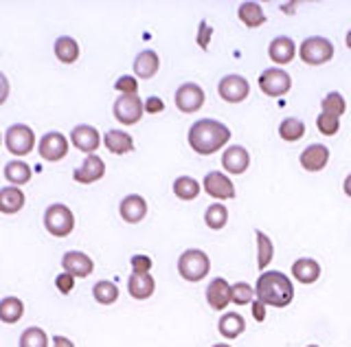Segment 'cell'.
I'll return each mask as SVG.
<instances>
[{
  "mask_svg": "<svg viewBox=\"0 0 351 347\" xmlns=\"http://www.w3.org/2000/svg\"><path fill=\"white\" fill-rule=\"evenodd\" d=\"M255 299H259L266 308H288L294 299L292 279L281 270H263L257 277Z\"/></svg>",
  "mask_w": 351,
  "mask_h": 347,
  "instance_id": "cell-1",
  "label": "cell"
},
{
  "mask_svg": "<svg viewBox=\"0 0 351 347\" xmlns=\"http://www.w3.org/2000/svg\"><path fill=\"white\" fill-rule=\"evenodd\" d=\"M186 141L193 152L202 156L215 154V152L222 149L228 141H230V130L222 121H215V119H200L189 128V134Z\"/></svg>",
  "mask_w": 351,
  "mask_h": 347,
  "instance_id": "cell-2",
  "label": "cell"
},
{
  "mask_svg": "<svg viewBox=\"0 0 351 347\" xmlns=\"http://www.w3.org/2000/svg\"><path fill=\"white\" fill-rule=\"evenodd\" d=\"M208 270H211V259L200 248H186L178 257V273L184 281L189 284H197L202 281Z\"/></svg>",
  "mask_w": 351,
  "mask_h": 347,
  "instance_id": "cell-3",
  "label": "cell"
},
{
  "mask_svg": "<svg viewBox=\"0 0 351 347\" xmlns=\"http://www.w3.org/2000/svg\"><path fill=\"white\" fill-rule=\"evenodd\" d=\"M44 229L53 237H69L75 231V213L62 202L49 204L44 211Z\"/></svg>",
  "mask_w": 351,
  "mask_h": 347,
  "instance_id": "cell-4",
  "label": "cell"
},
{
  "mask_svg": "<svg viewBox=\"0 0 351 347\" xmlns=\"http://www.w3.org/2000/svg\"><path fill=\"white\" fill-rule=\"evenodd\" d=\"M5 147L14 156H27L36 147V132L25 123H14L5 132Z\"/></svg>",
  "mask_w": 351,
  "mask_h": 347,
  "instance_id": "cell-5",
  "label": "cell"
},
{
  "mask_svg": "<svg viewBox=\"0 0 351 347\" xmlns=\"http://www.w3.org/2000/svg\"><path fill=\"white\" fill-rule=\"evenodd\" d=\"M299 56L305 64H310V67H321V64H327L334 58V45L321 36L305 38L303 45L299 47Z\"/></svg>",
  "mask_w": 351,
  "mask_h": 347,
  "instance_id": "cell-6",
  "label": "cell"
},
{
  "mask_svg": "<svg viewBox=\"0 0 351 347\" xmlns=\"http://www.w3.org/2000/svg\"><path fill=\"white\" fill-rule=\"evenodd\" d=\"M259 88L263 95L268 97H283L288 95L292 88V77L288 75V71H283L279 67L266 69L259 75Z\"/></svg>",
  "mask_w": 351,
  "mask_h": 347,
  "instance_id": "cell-7",
  "label": "cell"
},
{
  "mask_svg": "<svg viewBox=\"0 0 351 347\" xmlns=\"http://www.w3.org/2000/svg\"><path fill=\"white\" fill-rule=\"evenodd\" d=\"M112 112L121 125H134L141 121L145 106H143V99L138 95H121L112 106Z\"/></svg>",
  "mask_w": 351,
  "mask_h": 347,
  "instance_id": "cell-8",
  "label": "cell"
},
{
  "mask_svg": "<svg viewBox=\"0 0 351 347\" xmlns=\"http://www.w3.org/2000/svg\"><path fill=\"white\" fill-rule=\"evenodd\" d=\"M204 99H206V95L202 91V86H197L193 82L182 84L180 88L176 91V97H173L176 108L184 115H193V112L200 110V108L204 106Z\"/></svg>",
  "mask_w": 351,
  "mask_h": 347,
  "instance_id": "cell-9",
  "label": "cell"
},
{
  "mask_svg": "<svg viewBox=\"0 0 351 347\" xmlns=\"http://www.w3.org/2000/svg\"><path fill=\"white\" fill-rule=\"evenodd\" d=\"M217 95L228 104H241L250 95V84L241 75H226L217 84Z\"/></svg>",
  "mask_w": 351,
  "mask_h": 347,
  "instance_id": "cell-10",
  "label": "cell"
},
{
  "mask_svg": "<svg viewBox=\"0 0 351 347\" xmlns=\"http://www.w3.org/2000/svg\"><path fill=\"white\" fill-rule=\"evenodd\" d=\"M38 152L44 160L49 163H58L62 160L66 154H69V139H66L62 132H47L38 143Z\"/></svg>",
  "mask_w": 351,
  "mask_h": 347,
  "instance_id": "cell-11",
  "label": "cell"
},
{
  "mask_svg": "<svg viewBox=\"0 0 351 347\" xmlns=\"http://www.w3.org/2000/svg\"><path fill=\"white\" fill-rule=\"evenodd\" d=\"M104 176H106V163L97 154H88L82 165L73 171V180L80 182V185H93V182L101 180Z\"/></svg>",
  "mask_w": 351,
  "mask_h": 347,
  "instance_id": "cell-12",
  "label": "cell"
},
{
  "mask_svg": "<svg viewBox=\"0 0 351 347\" xmlns=\"http://www.w3.org/2000/svg\"><path fill=\"white\" fill-rule=\"evenodd\" d=\"M71 143L80 152H86V156H88V154H95L99 145L104 143V139L99 136V130L95 125L82 123L71 130Z\"/></svg>",
  "mask_w": 351,
  "mask_h": 347,
  "instance_id": "cell-13",
  "label": "cell"
},
{
  "mask_svg": "<svg viewBox=\"0 0 351 347\" xmlns=\"http://www.w3.org/2000/svg\"><path fill=\"white\" fill-rule=\"evenodd\" d=\"M204 191L215 200H230L235 198V185L226 174L222 171H208L204 176Z\"/></svg>",
  "mask_w": 351,
  "mask_h": 347,
  "instance_id": "cell-14",
  "label": "cell"
},
{
  "mask_svg": "<svg viewBox=\"0 0 351 347\" xmlns=\"http://www.w3.org/2000/svg\"><path fill=\"white\" fill-rule=\"evenodd\" d=\"M62 268H64V273L73 275L75 279H84L88 275H93L95 262H93V257H88L82 251H66L62 257Z\"/></svg>",
  "mask_w": 351,
  "mask_h": 347,
  "instance_id": "cell-15",
  "label": "cell"
},
{
  "mask_svg": "<svg viewBox=\"0 0 351 347\" xmlns=\"http://www.w3.org/2000/svg\"><path fill=\"white\" fill-rule=\"evenodd\" d=\"M119 213L123 222L128 224H138L141 220H145L147 215V200L138 196V193H130L119 204Z\"/></svg>",
  "mask_w": 351,
  "mask_h": 347,
  "instance_id": "cell-16",
  "label": "cell"
},
{
  "mask_svg": "<svg viewBox=\"0 0 351 347\" xmlns=\"http://www.w3.org/2000/svg\"><path fill=\"white\" fill-rule=\"evenodd\" d=\"M206 303L211 306V310H226L230 303V284L224 277H215L208 281L206 286Z\"/></svg>",
  "mask_w": 351,
  "mask_h": 347,
  "instance_id": "cell-17",
  "label": "cell"
},
{
  "mask_svg": "<svg viewBox=\"0 0 351 347\" xmlns=\"http://www.w3.org/2000/svg\"><path fill=\"white\" fill-rule=\"evenodd\" d=\"M250 165V154L246 147L241 145H230L222 152V167L228 171V174H244Z\"/></svg>",
  "mask_w": 351,
  "mask_h": 347,
  "instance_id": "cell-18",
  "label": "cell"
},
{
  "mask_svg": "<svg viewBox=\"0 0 351 347\" xmlns=\"http://www.w3.org/2000/svg\"><path fill=\"white\" fill-rule=\"evenodd\" d=\"M301 167L305 171H321L329 163V149L321 143H312L301 152Z\"/></svg>",
  "mask_w": 351,
  "mask_h": 347,
  "instance_id": "cell-19",
  "label": "cell"
},
{
  "mask_svg": "<svg viewBox=\"0 0 351 347\" xmlns=\"http://www.w3.org/2000/svg\"><path fill=\"white\" fill-rule=\"evenodd\" d=\"M132 69H134V75H136L138 80H152L154 75L158 73V69H160L158 53L152 51V49L141 51L138 56L134 58V64H132Z\"/></svg>",
  "mask_w": 351,
  "mask_h": 347,
  "instance_id": "cell-20",
  "label": "cell"
},
{
  "mask_svg": "<svg viewBox=\"0 0 351 347\" xmlns=\"http://www.w3.org/2000/svg\"><path fill=\"white\" fill-rule=\"evenodd\" d=\"M154 290H156V281H154V277L149 273H132L130 279H128V292L132 299L136 301H145L154 295Z\"/></svg>",
  "mask_w": 351,
  "mask_h": 347,
  "instance_id": "cell-21",
  "label": "cell"
},
{
  "mask_svg": "<svg viewBox=\"0 0 351 347\" xmlns=\"http://www.w3.org/2000/svg\"><path fill=\"white\" fill-rule=\"evenodd\" d=\"M292 275L296 281H301L305 286L316 284L318 277H321V264L312 257H301L292 264Z\"/></svg>",
  "mask_w": 351,
  "mask_h": 347,
  "instance_id": "cell-22",
  "label": "cell"
},
{
  "mask_svg": "<svg viewBox=\"0 0 351 347\" xmlns=\"http://www.w3.org/2000/svg\"><path fill=\"white\" fill-rule=\"evenodd\" d=\"M268 56L274 64H290L296 56V45L294 40L288 36H279L270 42L268 47Z\"/></svg>",
  "mask_w": 351,
  "mask_h": 347,
  "instance_id": "cell-23",
  "label": "cell"
},
{
  "mask_svg": "<svg viewBox=\"0 0 351 347\" xmlns=\"http://www.w3.org/2000/svg\"><path fill=\"white\" fill-rule=\"evenodd\" d=\"M104 145L108 152L121 156V154H128V152L134 149V139H132L125 130H108L104 134Z\"/></svg>",
  "mask_w": 351,
  "mask_h": 347,
  "instance_id": "cell-24",
  "label": "cell"
},
{
  "mask_svg": "<svg viewBox=\"0 0 351 347\" xmlns=\"http://www.w3.org/2000/svg\"><path fill=\"white\" fill-rule=\"evenodd\" d=\"M27 196L20 187H3L0 189V213L14 215L25 209Z\"/></svg>",
  "mask_w": 351,
  "mask_h": 347,
  "instance_id": "cell-25",
  "label": "cell"
},
{
  "mask_svg": "<svg viewBox=\"0 0 351 347\" xmlns=\"http://www.w3.org/2000/svg\"><path fill=\"white\" fill-rule=\"evenodd\" d=\"M217 330H219V334L224 336V339L233 341V339H237V336H241L246 332V321H244V317H241L239 312H224L222 319L217 321Z\"/></svg>",
  "mask_w": 351,
  "mask_h": 347,
  "instance_id": "cell-26",
  "label": "cell"
},
{
  "mask_svg": "<svg viewBox=\"0 0 351 347\" xmlns=\"http://www.w3.org/2000/svg\"><path fill=\"white\" fill-rule=\"evenodd\" d=\"M33 176V171L31 167L27 165L25 160H9L7 165H5V178L11 187H22V185H27V182L31 180Z\"/></svg>",
  "mask_w": 351,
  "mask_h": 347,
  "instance_id": "cell-27",
  "label": "cell"
},
{
  "mask_svg": "<svg viewBox=\"0 0 351 347\" xmlns=\"http://www.w3.org/2000/svg\"><path fill=\"white\" fill-rule=\"evenodd\" d=\"M55 58H58L62 64H75L77 60H80V45H77V40L71 38V36H62L55 40Z\"/></svg>",
  "mask_w": 351,
  "mask_h": 347,
  "instance_id": "cell-28",
  "label": "cell"
},
{
  "mask_svg": "<svg viewBox=\"0 0 351 347\" xmlns=\"http://www.w3.org/2000/svg\"><path fill=\"white\" fill-rule=\"evenodd\" d=\"M22 317H25V303H22V299H18V297L0 299V321L7 325H14Z\"/></svg>",
  "mask_w": 351,
  "mask_h": 347,
  "instance_id": "cell-29",
  "label": "cell"
},
{
  "mask_svg": "<svg viewBox=\"0 0 351 347\" xmlns=\"http://www.w3.org/2000/svg\"><path fill=\"white\" fill-rule=\"evenodd\" d=\"M237 16H239V20L248 29H257V27H261L263 23H266V14H263L261 5L259 3H250V0H248V3H241L239 5Z\"/></svg>",
  "mask_w": 351,
  "mask_h": 347,
  "instance_id": "cell-30",
  "label": "cell"
},
{
  "mask_svg": "<svg viewBox=\"0 0 351 347\" xmlns=\"http://www.w3.org/2000/svg\"><path fill=\"white\" fill-rule=\"evenodd\" d=\"M200 191H202L200 182L191 176H178L173 180V193H176V198H180V200H195L200 196Z\"/></svg>",
  "mask_w": 351,
  "mask_h": 347,
  "instance_id": "cell-31",
  "label": "cell"
},
{
  "mask_svg": "<svg viewBox=\"0 0 351 347\" xmlns=\"http://www.w3.org/2000/svg\"><path fill=\"white\" fill-rule=\"evenodd\" d=\"M93 297L97 303H101V306H112V303L119 299V286L114 281L101 279L93 286Z\"/></svg>",
  "mask_w": 351,
  "mask_h": 347,
  "instance_id": "cell-32",
  "label": "cell"
},
{
  "mask_svg": "<svg viewBox=\"0 0 351 347\" xmlns=\"http://www.w3.org/2000/svg\"><path fill=\"white\" fill-rule=\"evenodd\" d=\"M255 237H257V268L263 273L274 257V244L263 231H255Z\"/></svg>",
  "mask_w": 351,
  "mask_h": 347,
  "instance_id": "cell-33",
  "label": "cell"
},
{
  "mask_svg": "<svg viewBox=\"0 0 351 347\" xmlns=\"http://www.w3.org/2000/svg\"><path fill=\"white\" fill-rule=\"evenodd\" d=\"M204 222L211 231H222L228 222V209L222 202L208 204V209L204 211Z\"/></svg>",
  "mask_w": 351,
  "mask_h": 347,
  "instance_id": "cell-34",
  "label": "cell"
},
{
  "mask_svg": "<svg viewBox=\"0 0 351 347\" xmlns=\"http://www.w3.org/2000/svg\"><path fill=\"white\" fill-rule=\"evenodd\" d=\"M279 136L283 141H288V143H294V141H299V139L305 136V123L301 121V119H296V117L283 119L281 125H279Z\"/></svg>",
  "mask_w": 351,
  "mask_h": 347,
  "instance_id": "cell-35",
  "label": "cell"
},
{
  "mask_svg": "<svg viewBox=\"0 0 351 347\" xmlns=\"http://www.w3.org/2000/svg\"><path fill=\"white\" fill-rule=\"evenodd\" d=\"M255 301V288L246 281H237V284H230V303L235 306H248V303Z\"/></svg>",
  "mask_w": 351,
  "mask_h": 347,
  "instance_id": "cell-36",
  "label": "cell"
},
{
  "mask_svg": "<svg viewBox=\"0 0 351 347\" xmlns=\"http://www.w3.org/2000/svg\"><path fill=\"white\" fill-rule=\"evenodd\" d=\"M20 347H49V336L42 328H27L25 332L20 334V341H18Z\"/></svg>",
  "mask_w": 351,
  "mask_h": 347,
  "instance_id": "cell-37",
  "label": "cell"
},
{
  "mask_svg": "<svg viewBox=\"0 0 351 347\" xmlns=\"http://www.w3.org/2000/svg\"><path fill=\"white\" fill-rule=\"evenodd\" d=\"M321 108H323V112H325V115L343 117L345 110H347V101H345V97H343V95L334 91V93H327V95L323 97Z\"/></svg>",
  "mask_w": 351,
  "mask_h": 347,
  "instance_id": "cell-38",
  "label": "cell"
},
{
  "mask_svg": "<svg viewBox=\"0 0 351 347\" xmlns=\"http://www.w3.org/2000/svg\"><path fill=\"white\" fill-rule=\"evenodd\" d=\"M316 128L318 132L325 134V136H334L338 130H340V117H334V115H325L321 112L316 117Z\"/></svg>",
  "mask_w": 351,
  "mask_h": 347,
  "instance_id": "cell-39",
  "label": "cell"
},
{
  "mask_svg": "<svg viewBox=\"0 0 351 347\" xmlns=\"http://www.w3.org/2000/svg\"><path fill=\"white\" fill-rule=\"evenodd\" d=\"M114 88L121 95H136L138 93V82H136V77H132V75H123V77H119L114 82Z\"/></svg>",
  "mask_w": 351,
  "mask_h": 347,
  "instance_id": "cell-40",
  "label": "cell"
},
{
  "mask_svg": "<svg viewBox=\"0 0 351 347\" xmlns=\"http://www.w3.org/2000/svg\"><path fill=\"white\" fill-rule=\"evenodd\" d=\"M130 266H132V273H138V275L149 273V270H152V257H147V255H132Z\"/></svg>",
  "mask_w": 351,
  "mask_h": 347,
  "instance_id": "cell-41",
  "label": "cell"
},
{
  "mask_svg": "<svg viewBox=\"0 0 351 347\" xmlns=\"http://www.w3.org/2000/svg\"><path fill=\"white\" fill-rule=\"evenodd\" d=\"M55 286H58V290L62 292V295H71L73 288H75V277L69 273H62V275L55 277Z\"/></svg>",
  "mask_w": 351,
  "mask_h": 347,
  "instance_id": "cell-42",
  "label": "cell"
},
{
  "mask_svg": "<svg viewBox=\"0 0 351 347\" xmlns=\"http://www.w3.org/2000/svg\"><path fill=\"white\" fill-rule=\"evenodd\" d=\"M143 106H145V112H149V115H158L165 110V101L160 97H147V99L143 101Z\"/></svg>",
  "mask_w": 351,
  "mask_h": 347,
  "instance_id": "cell-43",
  "label": "cell"
},
{
  "mask_svg": "<svg viewBox=\"0 0 351 347\" xmlns=\"http://www.w3.org/2000/svg\"><path fill=\"white\" fill-rule=\"evenodd\" d=\"M211 34H213V29L202 20V23H200V31H197V47H200V49H208V40H211Z\"/></svg>",
  "mask_w": 351,
  "mask_h": 347,
  "instance_id": "cell-44",
  "label": "cell"
},
{
  "mask_svg": "<svg viewBox=\"0 0 351 347\" xmlns=\"http://www.w3.org/2000/svg\"><path fill=\"white\" fill-rule=\"evenodd\" d=\"M9 93H11V84L7 80V75L0 71V106H3L9 99Z\"/></svg>",
  "mask_w": 351,
  "mask_h": 347,
  "instance_id": "cell-45",
  "label": "cell"
},
{
  "mask_svg": "<svg viewBox=\"0 0 351 347\" xmlns=\"http://www.w3.org/2000/svg\"><path fill=\"white\" fill-rule=\"evenodd\" d=\"M250 306H252V317H255V321H266V306H263L259 299L252 301Z\"/></svg>",
  "mask_w": 351,
  "mask_h": 347,
  "instance_id": "cell-46",
  "label": "cell"
},
{
  "mask_svg": "<svg viewBox=\"0 0 351 347\" xmlns=\"http://www.w3.org/2000/svg\"><path fill=\"white\" fill-rule=\"evenodd\" d=\"M53 347H75V343L71 339H66V336L58 334V336H53Z\"/></svg>",
  "mask_w": 351,
  "mask_h": 347,
  "instance_id": "cell-47",
  "label": "cell"
},
{
  "mask_svg": "<svg viewBox=\"0 0 351 347\" xmlns=\"http://www.w3.org/2000/svg\"><path fill=\"white\" fill-rule=\"evenodd\" d=\"M343 189H345V193H347V196L351 198V174H349V176L345 178V182H343Z\"/></svg>",
  "mask_w": 351,
  "mask_h": 347,
  "instance_id": "cell-48",
  "label": "cell"
},
{
  "mask_svg": "<svg viewBox=\"0 0 351 347\" xmlns=\"http://www.w3.org/2000/svg\"><path fill=\"white\" fill-rule=\"evenodd\" d=\"M345 42H347V47L351 49V29L347 31V38H345Z\"/></svg>",
  "mask_w": 351,
  "mask_h": 347,
  "instance_id": "cell-49",
  "label": "cell"
},
{
  "mask_svg": "<svg viewBox=\"0 0 351 347\" xmlns=\"http://www.w3.org/2000/svg\"><path fill=\"white\" fill-rule=\"evenodd\" d=\"M211 347H230V345H226V343H217V345H211Z\"/></svg>",
  "mask_w": 351,
  "mask_h": 347,
  "instance_id": "cell-50",
  "label": "cell"
},
{
  "mask_svg": "<svg viewBox=\"0 0 351 347\" xmlns=\"http://www.w3.org/2000/svg\"><path fill=\"white\" fill-rule=\"evenodd\" d=\"M0 143H3V134H0Z\"/></svg>",
  "mask_w": 351,
  "mask_h": 347,
  "instance_id": "cell-51",
  "label": "cell"
},
{
  "mask_svg": "<svg viewBox=\"0 0 351 347\" xmlns=\"http://www.w3.org/2000/svg\"><path fill=\"white\" fill-rule=\"evenodd\" d=\"M307 347H318V345H307Z\"/></svg>",
  "mask_w": 351,
  "mask_h": 347,
  "instance_id": "cell-52",
  "label": "cell"
}]
</instances>
